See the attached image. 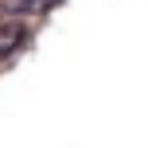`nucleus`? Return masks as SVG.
Listing matches in <instances>:
<instances>
[{
	"mask_svg": "<svg viewBox=\"0 0 148 148\" xmlns=\"http://www.w3.org/2000/svg\"><path fill=\"white\" fill-rule=\"evenodd\" d=\"M55 4H59V0H27V8H35V12H51Z\"/></svg>",
	"mask_w": 148,
	"mask_h": 148,
	"instance_id": "obj_2",
	"label": "nucleus"
},
{
	"mask_svg": "<svg viewBox=\"0 0 148 148\" xmlns=\"http://www.w3.org/2000/svg\"><path fill=\"white\" fill-rule=\"evenodd\" d=\"M23 43H27V27H23V23H4V27H0V59L16 55Z\"/></svg>",
	"mask_w": 148,
	"mask_h": 148,
	"instance_id": "obj_1",
	"label": "nucleus"
}]
</instances>
